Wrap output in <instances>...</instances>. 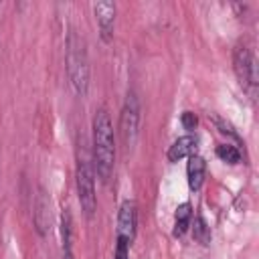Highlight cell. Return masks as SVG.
<instances>
[{"label":"cell","mask_w":259,"mask_h":259,"mask_svg":"<svg viewBox=\"0 0 259 259\" xmlns=\"http://www.w3.org/2000/svg\"><path fill=\"white\" fill-rule=\"evenodd\" d=\"M233 71L241 85L245 89H253L257 85V71H255V59L251 49L245 42H239L233 49Z\"/></svg>","instance_id":"obj_5"},{"label":"cell","mask_w":259,"mask_h":259,"mask_svg":"<svg viewBox=\"0 0 259 259\" xmlns=\"http://www.w3.org/2000/svg\"><path fill=\"white\" fill-rule=\"evenodd\" d=\"M212 121L217 123V127L221 130V134H229V136H233L235 140H239L237 132H235V130H233V127H231V125H229V123H227L225 119H221V117H212Z\"/></svg>","instance_id":"obj_17"},{"label":"cell","mask_w":259,"mask_h":259,"mask_svg":"<svg viewBox=\"0 0 259 259\" xmlns=\"http://www.w3.org/2000/svg\"><path fill=\"white\" fill-rule=\"evenodd\" d=\"M192 237L194 241H198L200 245H208L210 243V227L206 225L202 214L194 217V227H192Z\"/></svg>","instance_id":"obj_13"},{"label":"cell","mask_w":259,"mask_h":259,"mask_svg":"<svg viewBox=\"0 0 259 259\" xmlns=\"http://www.w3.org/2000/svg\"><path fill=\"white\" fill-rule=\"evenodd\" d=\"M65 65H67V77L75 91V95L85 97L89 91L91 81V69H89V57H87V45L85 38L77 30H69L67 42H65Z\"/></svg>","instance_id":"obj_2"},{"label":"cell","mask_w":259,"mask_h":259,"mask_svg":"<svg viewBox=\"0 0 259 259\" xmlns=\"http://www.w3.org/2000/svg\"><path fill=\"white\" fill-rule=\"evenodd\" d=\"M32 219H34V227H36V231L40 235H45L51 229V198H49V194L42 188L36 194Z\"/></svg>","instance_id":"obj_8"},{"label":"cell","mask_w":259,"mask_h":259,"mask_svg":"<svg viewBox=\"0 0 259 259\" xmlns=\"http://www.w3.org/2000/svg\"><path fill=\"white\" fill-rule=\"evenodd\" d=\"M61 243H63V259H73V219L69 208L61 214Z\"/></svg>","instance_id":"obj_11"},{"label":"cell","mask_w":259,"mask_h":259,"mask_svg":"<svg viewBox=\"0 0 259 259\" xmlns=\"http://www.w3.org/2000/svg\"><path fill=\"white\" fill-rule=\"evenodd\" d=\"M93 12H95V20H97L101 40L111 42L113 40V28H115V12H117L115 2H95Z\"/></svg>","instance_id":"obj_6"},{"label":"cell","mask_w":259,"mask_h":259,"mask_svg":"<svg viewBox=\"0 0 259 259\" xmlns=\"http://www.w3.org/2000/svg\"><path fill=\"white\" fill-rule=\"evenodd\" d=\"M190 225H192V206H190V202H182V204H178V208L174 212V231H172V235L182 237L190 229Z\"/></svg>","instance_id":"obj_12"},{"label":"cell","mask_w":259,"mask_h":259,"mask_svg":"<svg viewBox=\"0 0 259 259\" xmlns=\"http://www.w3.org/2000/svg\"><path fill=\"white\" fill-rule=\"evenodd\" d=\"M196 146H198V140L196 136L192 134H186V136H180L178 140H174V144L168 148V162H178L182 158H190L194 152H196Z\"/></svg>","instance_id":"obj_9"},{"label":"cell","mask_w":259,"mask_h":259,"mask_svg":"<svg viewBox=\"0 0 259 259\" xmlns=\"http://www.w3.org/2000/svg\"><path fill=\"white\" fill-rule=\"evenodd\" d=\"M75 186H77V198L81 204V210L87 219L93 217L97 208V196H95V170L91 156L81 146L77 150V166H75Z\"/></svg>","instance_id":"obj_3"},{"label":"cell","mask_w":259,"mask_h":259,"mask_svg":"<svg viewBox=\"0 0 259 259\" xmlns=\"http://www.w3.org/2000/svg\"><path fill=\"white\" fill-rule=\"evenodd\" d=\"M204 174H206V162H204V158L198 156V154H192L188 158V164H186V178H188L190 190H198L202 186Z\"/></svg>","instance_id":"obj_10"},{"label":"cell","mask_w":259,"mask_h":259,"mask_svg":"<svg viewBox=\"0 0 259 259\" xmlns=\"http://www.w3.org/2000/svg\"><path fill=\"white\" fill-rule=\"evenodd\" d=\"M180 123H182L184 130L192 132V130L198 125V117H196L194 111H182V115H180Z\"/></svg>","instance_id":"obj_16"},{"label":"cell","mask_w":259,"mask_h":259,"mask_svg":"<svg viewBox=\"0 0 259 259\" xmlns=\"http://www.w3.org/2000/svg\"><path fill=\"white\" fill-rule=\"evenodd\" d=\"M136 231H138V206L136 200L127 198L119 204V212H117V235L127 239L130 243L136 239Z\"/></svg>","instance_id":"obj_7"},{"label":"cell","mask_w":259,"mask_h":259,"mask_svg":"<svg viewBox=\"0 0 259 259\" xmlns=\"http://www.w3.org/2000/svg\"><path fill=\"white\" fill-rule=\"evenodd\" d=\"M130 241L127 239H123V237H119L117 235V239H115V253H113V259H130Z\"/></svg>","instance_id":"obj_15"},{"label":"cell","mask_w":259,"mask_h":259,"mask_svg":"<svg viewBox=\"0 0 259 259\" xmlns=\"http://www.w3.org/2000/svg\"><path fill=\"white\" fill-rule=\"evenodd\" d=\"M217 156H219V160H223L227 164H239L241 162V150L237 146H231V144L217 146Z\"/></svg>","instance_id":"obj_14"},{"label":"cell","mask_w":259,"mask_h":259,"mask_svg":"<svg viewBox=\"0 0 259 259\" xmlns=\"http://www.w3.org/2000/svg\"><path fill=\"white\" fill-rule=\"evenodd\" d=\"M138 134H140V99L136 91H127L119 113V138L125 150H132L136 146Z\"/></svg>","instance_id":"obj_4"},{"label":"cell","mask_w":259,"mask_h":259,"mask_svg":"<svg viewBox=\"0 0 259 259\" xmlns=\"http://www.w3.org/2000/svg\"><path fill=\"white\" fill-rule=\"evenodd\" d=\"M91 162L95 176L105 184L109 182L115 166V136L113 123L105 107H99L93 115V152Z\"/></svg>","instance_id":"obj_1"}]
</instances>
